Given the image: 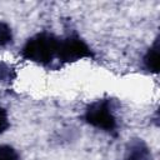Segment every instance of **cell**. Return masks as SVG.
Instances as JSON below:
<instances>
[{"mask_svg": "<svg viewBox=\"0 0 160 160\" xmlns=\"http://www.w3.org/2000/svg\"><path fill=\"white\" fill-rule=\"evenodd\" d=\"M59 38L49 34L41 32L30 38L21 50L24 59L34 61L36 64L48 65L58 55Z\"/></svg>", "mask_w": 160, "mask_h": 160, "instance_id": "obj_1", "label": "cell"}, {"mask_svg": "<svg viewBox=\"0 0 160 160\" xmlns=\"http://www.w3.org/2000/svg\"><path fill=\"white\" fill-rule=\"evenodd\" d=\"M85 120L90 125L105 130V131H112L116 128V119L111 111L110 101L106 99L96 100L91 102L85 111Z\"/></svg>", "mask_w": 160, "mask_h": 160, "instance_id": "obj_2", "label": "cell"}, {"mask_svg": "<svg viewBox=\"0 0 160 160\" xmlns=\"http://www.w3.org/2000/svg\"><path fill=\"white\" fill-rule=\"evenodd\" d=\"M90 48L78 36H69L66 39H59V48L56 58L64 62L76 61L84 58H92Z\"/></svg>", "mask_w": 160, "mask_h": 160, "instance_id": "obj_3", "label": "cell"}, {"mask_svg": "<svg viewBox=\"0 0 160 160\" xmlns=\"http://www.w3.org/2000/svg\"><path fill=\"white\" fill-rule=\"evenodd\" d=\"M128 160H151V152L141 139L131 140L126 148Z\"/></svg>", "mask_w": 160, "mask_h": 160, "instance_id": "obj_4", "label": "cell"}, {"mask_svg": "<svg viewBox=\"0 0 160 160\" xmlns=\"http://www.w3.org/2000/svg\"><path fill=\"white\" fill-rule=\"evenodd\" d=\"M159 41L156 40L144 56V64L149 71L154 74L159 72Z\"/></svg>", "mask_w": 160, "mask_h": 160, "instance_id": "obj_5", "label": "cell"}, {"mask_svg": "<svg viewBox=\"0 0 160 160\" xmlns=\"http://www.w3.org/2000/svg\"><path fill=\"white\" fill-rule=\"evenodd\" d=\"M12 40V32L10 26L6 22L0 21V46H5L6 44L11 42Z\"/></svg>", "mask_w": 160, "mask_h": 160, "instance_id": "obj_6", "label": "cell"}, {"mask_svg": "<svg viewBox=\"0 0 160 160\" xmlns=\"http://www.w3.org/2000/svg\"><path fill=\"white\" fill-rule=\"evenodd\" d=\"M0 160H19V154L9 145H0Z\"/></svg>", "mask_w": 160, "mask_h": 160, "instance_id": "obj_7", "label": "cell"}, {"mask_svg": "<svg viewBox=\"0 0 160 160\" xmlns=\"http://www.w3.org/2000/svg\"><path fill=\"white\" fill-rule=\"evenodd\" d=\"M9 128V118H8V112L4 108L0 106V134L4 132L6 129Z\"/></svg>", "mask_w": 160, "mask_h": 160, "instance_id": "obj_8", "label": "cell"}]
</instances>
